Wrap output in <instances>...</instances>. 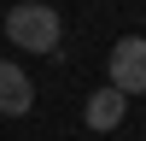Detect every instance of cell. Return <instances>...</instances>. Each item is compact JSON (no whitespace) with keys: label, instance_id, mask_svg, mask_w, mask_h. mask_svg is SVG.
Returning <instances> with one entry per match:
<instances>
[{"label":"cell","instance_id":"1","mask_svg":"<svg viewBox=\"0 0 146 141\" xmlns=\"http://www.w3.org/2000/svg\"><path fill=\"white\" fill-rule=\"evenodd\" d=\"M6 35L23 47V53H58L64 23H58V12L47 6V0H18V6L6 12Z\"/></svg>","mask_w":146,"mask_h":141},{"label":"cell","instance_id":"3","mask_svg":"<svg viewBox=\"0 0 146 141\" xmlns=\"http://www.w3.org/2000/svg\"><path fill=\"white\" fill-rule=\"evenodd\" d=\"M35 106V82L23 65H12V59H0V117H23Z\"/></svg>","mask_w":146,"mask_h":141},{"label":"cell","instance_id":"4","mask_svg":"<svg viewBox=\"0 0 146 141\" xmlns=\"http://www.w3.org/2000/svg\"><path fill=\"white\" fill-rule=\"evenodd\" d=\"M123 106H129V94L105 82V88H94V94H88L82 117H88V129H100V135H105V129H117V124H123Z\"/></svg>","mask_w":146,"mask_h":141},{"label":"cell","instance_id":"2","mask_svg":"<svg viewBox=\"0 0 146 141\" xmlns=\"http://www.w3.org/2000/svg\"><path fill=\"white\" fill-rule=\"evenodd\" d=\"M105 77H111V88H123V94H146V41L140 35H123V41L111 47Z\"/></svg>","mask_w":146,"mask_h":141}]
</instances>
